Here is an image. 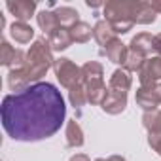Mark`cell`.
Masks as SVG:
<instances>
[{
  "mask_svg": "<svg viewBox=\"0 0 161 161\" xmlns=\"http://www.w3.org/2000/svg\"><path fill=\"white\" fill-rule=\"evenodd\" d=\"M153 53H157V57H161V32L153 36Z\"/></svg>",
  "mask_w": 161,
  "mask_h": 161,
  "instance_id": "26",
  "label": "cell"
},
{
  "mask_svg": "<svg viewBox=\"0 0 161 161\" xmlns=\"http://www.w3.org/2000/svg\"><path fill=\"white\" fill-rule=\"evenodd\" d=\"M0 63L4 66H8L10 70L23 68L27 64V53H23L21 49L12 47L6 40H2V44H0Z\"/></svg>",
  "mask_w": 161,
  "mask_h": 161,
  "instance_id": "6",
  "label": "cell"
},
{
  "mask_svg": "<svg viewBox=\"0 0 161 161\" xmlns=\"http://www.w3.org/2000/svg\"><path fill=\"white\" fill-rule=\"evenodd\" d=\"M6 8L15 17V21L27 23L36 10V2H32V0H15L14 2V0H10V2H6Z\"/></svg>",
  "mask_w": 161,
  "mask_h": 161,
  "instance_id": "8",
  "label": "cell"
},
{
  "mask_svg": "<svg viewBox=\"0 0 161 161\" xmlns=\"http://www.w3.org/2000/svg\"><path fill=\"white\" fill-rule=\"evenodd\" d=\"M103 55H106L112 63H116V64H123L125 63V59H127V55H129V46H125L121 40H114V42H110L108 46H106V49L103 51Z\"/></svg>",
  "mask_w": 161,
  "mask_h": 161,
  "instance_id": "12",
  "label": "cell"
},
{
  "mask_svg": "<svg viewBox=\"0 0 161 161\" xmlns=\"http://www.w3.org/2000/svg\"><path fill=\"white\" fill-rule=\"evenodd\" d=\"M95 161H106V159H104V157H99V159H95Z\"/></svg>",
  "mask_w": 161,
  "mask_h": 161,
  "instance_id": "32",
  "label": "cell"
},
{
  "mask_svg": "<svg viewBox=\"0 0 161 161\" xmlns=\"http://www.w3.org/2000/svg\"><path fill=\"white\" fill-rule=\"evenodd\" d=\"M36 19H38V27L49 36L53 31H57L61 25H59V21H57V15H55V12H49V10H42L38 15H36Z\"/></svg>",
  "mask_w": 161,
  "mask_h": 161,
  "instance_id": "20",
  "label": "cell"
},
{
  "mask_svg": "<svg viewBox=\"0 0 161 161\" xmlns=\"http://www.w3.org/2000/svg\"><path fill=\"white\" fill-rule=\"evenodd\" d=\"M68 31H70V36H72V40H74L76 44H86V42H89L91 36H93V29H91L86 21H78V23H76L74 27H70Z\"/></svg>",
  "mask_w": 161,
  "mask_h": 161,
  "instance_id": "21",
  "label": "cell"
},
{
  "mask_svg": "<svg viewBox=\"0 0 161 161\" xmlns=\"http://www.w3.org/2000/svg\"><path fill=\"white\" fill-rule=\"evenodd\" d=\"M93 38L99 42V46H103L101 47V53H103L106 49V46L116 40V32H114L112 25L104 19V21H97V25L93 27Z\"/></svg>",
  "mask_w": 161,
  "mask_h": 161,
  "instance_id": "9",
  "label": "cell"
},
{
  "mask_svg": "<svg viewBox=\"0 0 161 161\" xmlns=\"http://www.w3.org/2000/svg\"><path fill=\"white\" fill-rule=\"evenodd\" d=\"M150 4H152V8H153L157 14H161V0H152Z\"/></svg>",
  "mask_w": 161,
  "mask_h": 161,
  "instance_id": "29",
  "label": "cell"
},
{
  "mask_svg": "<svg viewBox=\"0 0 161 161\" xmlns=\"http://www.w3.org/2000/svg\"><path fill=\"white\" fill-rule=\"evenodd\" d=\"M2 127L14 140L38 142L53 136L66 118L61 91L49 82H38L25 91L6 95L0 106Z\"/></svg>",
  "mask_w": 161,
  "mask_h": 161,
  "instance_id": "1",
  "label": "cell"
},
{
  "mask_svg": "<svg viewBox=\"0 0 161 161\" xmlns=\"http://www.w3.org/2000/svg\"><path fill=\"white\" fill-rule=\"evenodd\" d=\"M142 125L148 133H161V110H150L142 116Z\"/></svg>",
  "mask_w": 161,
  "mask_h": 161,
  "instance_id": "23",
  "label": "cell"
},
{
  "mask_svg": "<svg viewBox=\"0 0 161 161\" xmlns=\"http://www.w3.org/2000/svg\"><path fill=\"white\" fill-rule=\"evenodd\" d=\"M106 161H125V157H121V155H110V157H106Z\"/></svg>",
  "mask_w": 161,
  "mask_h": 161,
  "instance_id": "30",
  "label": "cell"
},
{
  "mask_svg": "<svg viewBox=\"0 0 161 161\" xmlns=\"http://www.w3.org/2000/svg\"><path fill=\"white\" fill-rule=\"evenodd\" d=\"M135 99H136V104H138L140 108H144L146 112L157 110V106H159V101H157V97H155L152 86H150V87H142V86H140Z\"/></svg>",
  "mask_w": 161,
  "mask_h": 161,
  "instance_id": "14",
  "label": "cell"
},
{
  "mask_svg": "<svg viewBox=\"0 0 161 161\" xmlns=\"http://www.w3.org/2000/svg\"><path fill=\"white\" fill-rule=\"evenodd\" d=\"M47 40H49V46H51V49L53 51H64V49H68L70 46H72V36H70V31L68 29H64V27H59L57 31H53L49 36H47Z\"/></svg>",
  "mask_w": 161,
  "mask_h": 161,
  "instance_id": "11",
  "label": "cell"
},
{
  "mask_svg": "<svg viewBox=\"0 0 161 161\" xmlns=\"http://www.w3.org/2000/svg\"><path fill=\"white\" fill-rule=\"evenodd\" d=\"M57 59H53V49L49 46V40L38 38L27 51V64H25V76L29 84H38L46 76V72L55 64Z\"/></svg>",
  "mask_w": 161,
  "mask_h": 161,
  "instance_id": "2",
  "label": "cell"
},
{
  "mask_svg": "<svg viewBox=\"0 0 161 161\" xmlns=\"http://www.w3.org/2000/svg\"><path fill=\"white\" fill-rule=\"evenodd\" d=\"M104 74V68L101 63L97 61H89L82 66V84H89V82H101Z\"/></svg>",
  "mask_w": 161,
  "mask_h": 161,
  "instance_id": "17",
  "label": "cell"
},
{
  "mask_svg": "<svg viewBox=\"0 0 161 161\" xmlns=\"http://www.w3.org/2000/svg\"><path fill=\"white\" fill-rule=\"evenodd\" d=\"M127 106V93H121V91H114V89H108L106 93V99L103 101L101 108L110 114V116H118L125 110Z\"/></svg>",
  "mask_w": 161,
  "mask_h": 161,
  "instance_id": "7",
  "label": "cell"
},
{
  "mask_svg": "<svg viewBox=\"0 0 161 161\" xmlns=\"http://www.w3.org/2000/svg\"><path fill=\"white\" fill-rule=\"evenodd\" d=\"M129 49L135 51V53H140V55L146 57V59H150V55L153 53V36L148 34V32H140V34H136V36L131 40Z\"/></svg>",
  "mask_w": 161,
  "mask_h": 161,
  "instance_id": "10",
  "label": "cell"
},
{
  "mask_svg": "<svg viewBox=\"0 0 161 161\" xmlns=\"http://www.w3.org/2000/svg\"><path fill=\"white\" fill-rule=\"evenodd\" d=\"M148 144L161 155V133H148Z\"/></svg>",
  "mask_w": 161,
  "mask_h": 161,
  "instance_id": "25",
  "label": "cell"
},
{
  "mask_svg": "<svg viewBox=\"0 0 161 161\" xmlns=\"http://www.w3.org/2000/svg\"><path fill=\"white\" fill-rule=\"evenodd\" d=\"M138 0H112L104 4L106 21L112 25L116 34H125L135 25Z\"/></svg>",
  "mask_w": 161,
  "mask_h": 161,
  "instance_id": "3",
  "label": "cell"
},
{
  "mask_svg": "<svg viewBox=\"0 0 161 161\" xmlns=\"http://www.w3.org/2000/svg\"><path fill=\"white\" fill-rule=\"evenodd\" d=\"M153 87V93H155V97H157V101H159V104H161V84H155V86H152Z\"/></svg>",
  "mask_w": 161,
  "mask_h": 161,
  "instance_id": "28",
  "label": "cell"
},
{
  "mask_svg": "<svg viewBox=\"0 0 161 161\" xmlns=\"http://www.w3.org/2000/svg\"><path fill=\"white\" fill-rule=\"evenodd\" d=\"M87 6H89V8H99L101 4H99V2H87Z\"/></svg>",
  "mask_w": 161,
  "mask_h": 161,
  "instance_id": "31",
  "label": "cell"
},
{
  "mask_svg": "<svg viewBox=\"0 0 161 161\" xmlns=\"http://www.w3.org/2000/svg\"><path fill=\"white\" fill-rule=\"evenodd\" d=\"M70 161H91L86 153H76V155H72L70 157Z\"/></svg>",
  "mask_w": 161,
  "mask_h": 161,
  "instance_id": "27",
  "label": "cell"
},
{
  "mask_svg": "<svg viewBox=\"0 0 161 161\" xmlns=\"http://www.w3.org/2000/svg\"><path fill=\"white\" fill-rule=\"evenodd\" d=\"M53 70L57 74V80L61 82V86L66 89H72L78 84H82V68L66 57L57 59L53 64Z\"/></svg>",
  "mask_w": 161,
  "mask_h": 161,
  "instance_id": "4",
  "label": "cell"
},
{
  "mask_svg": "<svg viewBox=\"0 0 161 161\" xmlns=\"http://www.w3.org/2000/svg\"><path fill=\"white\" fill-rule=\"evenodd\" d=\"M131 84H133V80H131L129 72H127L125 68H118V70H114V74L110 76L108 89H114V91L127 93V91L131 89Z\"/></svg>",
  "mask_w": 161,
  "mask_h": 161,
  "instance_id": "13",
  "label": "cell"
},
{
  "mask_svg": "<svg viewBox=\"0 0 161 161\" xmlns=\"http://www.w3.org/2000/svg\"><path fill=\"white\" fill-rule=\"evenodd\" d=\"M138 80H140V86L142 87H150L155 86L159 80H161V57H150L146 59L144 66L138 72Z\"/></svg>",
  "mask_w": 161,
  "mask_h": 161,
  "instance_id": "5",
  "label": "cell"
},
{
  "mask_svg": "<svg viewBox=\"0 0 161 161\" xmlns=\"http://www.w3.org/2000/svg\"><path fill=\"white\" fill-rule=\"evenodd\" d=\"M157 17V12L152 8L150 2H140L138 0V6H136V15H135V25H150L153 23Z\"/></svg>",
  "mask_w": 161,
  "mask_h": 161,
  "instance_id": "18",
  "label": "cell"
},
{
  "mask_svg": "<svg viewBox=\"0 0 161 161\" xmlns=\"http://www.w3.org/2000/svg\"><path fill=\"white\" fill-rule=\"evenodd\" d=\"M66 148H82L84 146V131L76 119H70L66 123Z\"/></svg>",
  "mask_w": 161,
  "mask_h": 161,
  "instance_id": "16",
  "label": "cell"
},
{
  "mask_svg": "<svg viewBox=\"0 0 161 161\" xmlns=\"http://www.w3.org/2000/svg\"><path fill=\"white\" fill-rule=\"evenodd\" d=\"M10 34L17 44H29L34 38V29L29 23H21V21H14L10 27Z\"/></svg>",
  "mask_w": 161,
  "mask_h": 161,
  "instance_id": "15",
  "label": "cell"
},
{
  "mask_svg": "<svg viewBox=\"0 0 161 161\" xmlns=\"http://www.w3.org/2000/svg\"><path fill=\"white\" fill-rule=\"evenodd\" d=\"M55 15H57V21H59V25L61 27H74L78 21H80V14L74 10V8H70V6H59L57 10H55Z\"/></svg>",
  "mask_w": 161,
  "mask_h": 161,
  "instance_id": "19",
  "label": "cell"
},
{
  "mask_svg": "<svg viewBox=\"0 0 161 161\" xmlns=\"http://www.w3.org/2000/svg\"><path fill=\"white\" fill-rule=\"evenodd\" d=\"M68 99H70V104L78 110V114L82 112V108L86 106V103H87V93H86V87L82 86V84H78L76 87H72L70 91H68Z\"/></svg>",
  "mask_w": 161,
  "mask_h": 161,
  "instance_id": "22",
  "label": "cell"
},
{
  "mask_svg": "<svg viewBox=\"0 0 161 161\" xmlns=\"http://www.w3.org/2000/svg\"><path fill=\"white\" fill-rule=\"evenodd\" d=\"M144 63H146V57H142L140 53H135V51L129 49V55H127V59L123 63V68L127 72H140V68L144 66Z\"/></svg>",
  "mask_w": 161,
  "mask_h": 161,
  "instance_id": "24",
  "label": "cell"
}]
</instances>
